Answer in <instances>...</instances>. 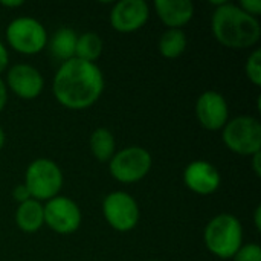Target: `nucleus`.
I'll return each mask as SVG.
<instances>
[{
    "label": "nucleus",
    "mask_w": 261,
    "mask_h": 261,
    "mask_svg": "<svg viewBox=\"0 0 261 261\" xmlns=\"http://www.w3.org/2000/svg\"><path fill=\"white\" fill-rule=\"evenodd\" d=\"M154 9L168 29H182L194 15V5L191 0H156Z\"/></svg>",
    "instance_id": "14"
},
{
    "label": "nucleus",
    "mask_w": 261,
    "mask_h": 261,
    "mask_svg": "<svg viewBox=\"0 0 261 261\" xmlns=\"http://www.w3.org/2000/svg\"><path fill=\"white\" fill-rule=\"evenodd\" d=\"M44 223L57 234L69 236L81 225V210L78 203L66 196H57L43 205Z\"/></svg>",
    "instance_id": "9"
},
{
    "label": "nucleus",
    "mask_w": 261,
    "mask_h": 261,
    "mask_svg": "<svg viewBox=\"0 0 261 261\" xmlns=\"http://www.w3.org/2000/svg\"><path fill=\"white\" fill-rule=\"evenodd\" d=\"M61 168L47 158H38L32 161L24 173V185L29 190L32 199L43 202L58 196L63 187Z\"/></svg>",
    "instance_id": "4"
},
{
    "label": "nucleus",
    "mask_w": 261,
    "mask_h": 261,
    "mask_svg": "<svg viewBox=\"0 0 261 261\" xmlns=\"http://www.w3.org/2000/svg\"><path fill=\"white\" fill-rule=\"evenodd\" d=\"M90 150L99 162H109L116 153V141L113 133L106 127L96 128L90 135Z\"/></svg>",
    "instance_id": "17"
},
{
    "label": "nucleus",
    "mask_w": 261,
    "mask_h": 261,
    "mask_svg": "<svg viewBox=\"0 0 261 261\" xmlns=\"http://www.w3.org/2000/svg\"><path fill=\"white\" fill-rule=\"evenodd\" d=\"M187 35L182 29H167L159 38V52L165 58H177L187 49Z\"/></svg>",
    "instance_id": "19"
},
{
    "label": "nucleus",
    "mask_w": 261,
    "mask_h": 261,
    "mask_svg": "<svg viewBox=\"0 0 261 261\" xmlns=\"http://www.w3.org/2000/svg\"><path fill=\"white\" fill-rule=\"evenodd\" d=\"M8 63H9V54H8V49L5 47V44L0 41V73L8 67Z\"/></svg>",
    "instance_id": "24"
},
{
    "label": "nucleus",
    "mask_w": 261,
    "mask_h": 261,
    "mask_svg": "<svg viewBox=\"0 0 261 261\" xmlns=\"http://www.w3.org/2000/svg\"><path fill=\"white\" fill-rule=\"evenodd\" d=\"M148 261H158V260H148Z\"/></svg>",
    "instance_id": "30"
},
{
    "label": "nucleus",
    "mask_w": 261,
    "mask_h": 261,
    "mask_svg": "<svg viewBox=\"0 0 261 261\" xmlns=\"http://www.w3.org/2000/svg\"><path fill=\"white\" fill-rule=\"evenodd\" d=\"M151 164L153 159L147 148L132 145L113 154L109 161V171L121 184H135L148 174Z\"/></svg>",
    "instance_id": "7"
},
{
    "label": "nucleus",
    "mask_w": 261,
    "mask_h": 261,
    "mask_svg": "<svg viewBox=\"0 0 261 261\" xmlns=\"http://www.w3.org/2000/svg\"><path fill=\"white\" fill-rule=\"evenodd\" d=\"M225 145L242 156H252L261 151V124L254 116L242 115L226 122L222 128Z\"/></svg>",
    "instance_id": "5"
},
{
    "label": "nucleus",
    "mask_w": 261,
    "mask_h": 261,
    "mask_svg": "<svg viewBox=\"0 0 261 261\" xmlns=\"http://www.w3.org/2000/svg\"><path fill=\"white\" fill-rule=\"evenodd\" d=\"M0 5L5 8H18L24 5V2L23 0H0Z\"/></svg>",
    "instance_id": "27"
},
{
    "label": "nucleus",
    "mask_w": 261,
    "mask_h": 261,
    "mask_svg": "<svg viewBox=\"0 0 261 261\" xmlns=\"http://www.w3.org/2000/svg\"><path fill=\"white\" fill-rule=\"evenodd\" d=\"M222 176L219 170L208 161H193L184 170V184L196 194L208 196L219 190Z\"/></svg>",
    "instance_id": "13"
},
{
    "label": "nucleus",
    "mask_w": 261,
    "mask_h": 261,
    "mask_svg": "<svg viewBox=\"0 0 261 261\" xmlns=\"http://www.w3.org/2000/svg\"><path fill=\"white\" fill-rule=\"evenodd\" d=\"M245 72L248 75V78L255 84L261 86V50L255 49L246 60L245 64Z\"/></svg>",
    "instance_id": "20"
},
{
    "label": "nucleus",
    "mask_w": 261,
    "mask_h": 261,
    "mask_svg": "<svg viewBox=\"0 0 261 261\" xmlns=\"http://www.w3.org/2000/svg\"><path fill=\"white\" fill-rule=\"evenodd\" d=\"M150 17L145 0H119L110 11V24L119 32H135L141 29Z\"/></svg>",
    "instance_id": "11"
},
{
    "label": "nucleus",
    "mask_w": 261,
    "mask_h": 261,
    "mask_svg": "<svg viewBox=\"0 0 261 261\" xmlns=\"http://www.w3.org/2000/svg\"><path fill=\"white\" fill-rule=\"evenodd\" d=\"M261 151L260 153H255V154H252V168H254V171H255V174L257 176H261Z\"/></svg>",
    "instance_id": "26"
},
{
    "label": "nucleus",
    "mask_w": 261,
    "mask_h": 261,
    "mask_svg": "<svg viewBox=\"0 0 261 261\" xmlns=\"http://www.w3.org/2000/svg\"><path fill=\"white\" fill-rule=\"evenodd\" d=\"M52 92L57 101L66 109H87L104 92V73L96 63L70 58L58 67Z\"/></svg>",
    "instance_id": "1"
},
{
    "label": "nucleus",
    "mask_w": 261,
    "mask_h": 261,
    "mask_svg": "<svg viewBox=\"0 0 261 261\" xmlns=\"http://www.w3.org/2000/svg\"><path fill=\"white\" fill-rule=\"evenodd\" d=\"M12 197H14V200H17L18 203H23V202H26V200L32 199V197H31V194H29V190L26 188V185H24V184H20V185H17V187L14 188V191H12Z\"/></svg>",
    "instance_id": "23"
},
{
    "label": "nucleus",
    "mask_w": 261,
    "mask_h": 261,
    "mask_svg": "<svg viewBox=\"0 0 261 261\" xmlns=\"http://www.w3.org/2000/svg\"><path fill=\"white\" fill-rule=\"evenodd\" d=\"M245 12H248L252 17H258L261 14V2L260 0H242L239 5Z\"/></svg>",
    "instance_id": "22"
},
{
    "label": "nucleus",
    "mask_w": 261,
    "mask_h": 261,
    "mask_svg": "<svg viewBox=\"0 0 261 261\" xmlns=\"http://www.w3.org/2000/svg\"><path fill=\"white\" fill-rule=\"evenodd\" d=\"M102 214L113 229L128 232L139 222V205L128 193L112 191L102 200Z\"/></svg>",
    "instance_id": "8"
},
{
    "label": "nucleus",
    "mask_w": 261,
    "mask_h": 261,
    "mask_svg": "<svg viewBox=\"0 0 261 261\" xmlns=\"http://www.w3.org/2000/svg\"><path fill=\"white\" fill-rule=\"evenodd\" d=\"M234 261H261V248L257 243L242 245L232 257Z\"/></svg>",
    "instance_id": "21"
},
{
    "label": "nucleus",
    "mask_w": 261,
    "mask_h": 261,
    "mask_svg": "<svg viewBox=\"0 0 261 261\" xmlns=\"http://www.w3.org/2000/svg\"><path fill=\"white\" fill-rule=\"evenodd\" d=\"M47 31L34 17H17L6 28L8 44L20 54L35 55L47 44Z\"/></svg>",
    "instance_id": "6"
},
{
    "label": "nucleus",
    "mask_w": 261,
    "mask_h": 261,
    "mask_svg": "<svg viewBox=\"0 0 261 261\" xmlns=\"http://www.w3.org/2000/svg\"><path fill=\"white\" fill-rule=\"evenodd\" d=\"M15 223L23 232H37L44 225V211L41 202L29 199L20 203L15 211Z\"/></svg>",
    "instance_id": "15"
},
{
    "label": "nucleus",
    "mask_w": 261,
    "mask_h": 261,
    "mask_svg": "<svg viewBox=\"0 0 261 261\" xmlns=\"http://www.w3.org/2000/svg\"><path fill=\"white\" fill-rule=\"evenodd\" d=\"M6 102H8V87H6L5 81L0 78V112L5 109Z\"/></svg>",
    "instance_id": "25"
},
{
    "label": "nucleus",
    "mask_w": 261,
    "mask_h": 261,
    "mask_svg": "<svg viewBox=\"0 0 261 261\" xmlns=\"http://www.w3.org/2000/svg\"><path fill=\"white\" fill-rule=\"evenodd\" d=\"M76 32L72 28H60L54 32L50 38H47V44L50 54L60 60L61 63L75 58V47H76Z\"/></svg>",
    "instance_id": "16"
},
{
    "label": "nucleus",
    "mask_w": 261,
    "mask_h": 261,
    "mask_svg": "<svg viewBox=\"0 0 261 261\" xmlns=\"http://www.w3.org/2000/svg\"><path fill=\"white\" fill-rule=\"evenodd\" d=\"M5 141H6V135H5V130L2 128V125H0V150L5 147Z\"/></svg>",
    "instance_id": "29"
},
{
    "label": "nucleus",
    "mask_w": 261,
    "mask_h": 261,
    "mask_svg": "<svg viewBox=\"0 0 261 261\" xmlns=\"http://www.w3.org/2000/svg\"><path fill=\"white\" fill-rule=\"evenodd\" d=\"M102 38L96 32H84L76 38L75 58L95 63L102 54Z\"/></svg>",
    "instance_id": "18"
},
{
    "label": "nucleus",
    "mask_w": 261,
    "mask_h": 261,
    "mask_svg": "<svg viewBox=\"0 0 261 261\" xmlns=\"http://www.w3.org/2000/svg\"><path fill=\"white\" fill-rule=\"evenodd\" d=\"M196 116L206 130H220L226 125L229 118V107L226 98L216 90L203 92L196 101Z\"/></svg>",
    "instance_id": "10"
},
{
    "label": "nucleus",
    "mask_w": 261,
    "mask_h": 261,
    "mask_svg": "<svg viewBox=\"0 0 261 261\" xmlns=\"http://www.w3.org/2000/svg\"><path fill=\"white\" fill-rule=\"evenodd\" d=\"M44 86V80L38 69L31 64L18 63L14 64L6 75V87H9L17 96L23 99L37 98Z\"/></svg>",
    "instance_id": "12"
},
{
    "label": "nucleus",
    "mask_w": 261,
    "mask_h": 261,
    "mask_svg": "<svg viewBox=\"0 0 261 261\" xmlns=\"http://www.w3.org/2000/svg\"><path fill=\"white\" fill-rule=\"evenodd\" d=\"M203 240L208 251L216 257L232 258L243 245V226L236 216L219 214L206 223Z\"/></svg>",
    "instance_id": "3"
},
{
    "label": "nucleus",
    "mask_w": 261,
    "mask_h": 261,
    "mask_svg": "<svg viewBox=\"0 0 261 261\" xmlns=\"http://www.w3.org/2000/svg\"><path fill=\"white\" fill-rule=\"evenodd\" d=\"M211 28L217 41L231 49L252 47L261 37L258 18L229 2L216 8L211 18Z\"/></svg>",
    "instance_id": "2"
},
{
    "label": "nucleus",
    "mask_w": 261,
    "mask_h": 261,
    "mask_svg": "<svg viewBox=\"0 0 261 261\" xmlns=\"http://www.w3.org/2000/svg\"><path fill=\"white\" fill-rule=\"evenodd\" d=\"M254 222H255V228L260 231L261 229V206H257L255 214H254Z\"/></svg>",
    "instance_id": "28"
}]
</instances>
